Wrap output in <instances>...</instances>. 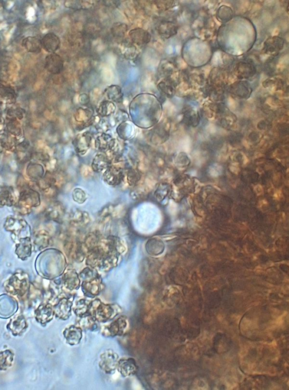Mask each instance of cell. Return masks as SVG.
<instances>
[{
	"mask_svg": "<svg viewBox=\"0 0 289 390\" xmlns=\"http://www.w3.org/2000/svg\"><path fill=\"white\" fill-rule=\"evenodd\" d=\"M121 311V308L115 305L94 303L89 307L88 314L91 315L98 322H105L113 319Z\"/></svg>",
	"mask_w": 289,
	"mask_h": 390,
	"instance_id": "obj_1",
	"label": "cell"
},
{
	"mask_svg": "<svg viewBox=\"0 0 289 390\" xmlns=\"http://www.w3.org/2000/svg\"><path fill=\"white\" fill-rule=\"evenodd\" d=\"M129 322L126 317H121L114 321L105 325L102 330V335L106 337L123 336L128 331Z\"/></svg>",
	"mask_w": 289,
	"mask_h": 390,
	"instance_id": "obj_2",
	"label": "cell"
},
{
	"mask_svg": "<svg viewBox=\"0 0 289 390\" xmlns=\"http://www.w3.org/2000/svg\"><path fill=\"white\" fill-rule=\"evenodd\" d=\"M99 366L107 374L113 373L117 368L119 356L113 351L108 350L101 354Z\"/></svg>",
	"mask_w": 289,
	"mask_h": 390,
	"instance_id": "obj_3",
	"label": "cell"
},
{
	"mask_svg": "<svg viewBox=\"0 0 289 390\" xmlns=\"http://www.w3.org/2000/svg\"><path fill=\"white\" fill-rule=\"evenodd\" d=\"M118 370L123 377H130L135 375L137 366L135 359L131 357L123 358L118 361Z\"/></svg>",
	"mask_w": 289,
	"mask_h": 390,
	"instance_id": "obj_4",
	"label": "cell"
},
{
	"mask_svg": "<svg viewBox=\"0 0 289 390\" xmlns=\"http://www.w3.org/2000/svg\"><path fill=\"white\" fill-rule=\"evenodd\" d=\"M45 69L52 74L61 73L63 69V61L61 56L55 53L48 55L45 59Z\"/></svg>",
	"mask_w": 289,
	"mask_h": 390,
	"instance_id": "obj_5",
	"label": "cell"
},
{
	"mask_svg": "<svg viewBox=\"0 0 289 390\" xmlns=\"http://www.w3.org/2000/svg\"><path fill=\"white\" fill-rule=\"evenodd\" d=\"M236 75L240 79H249L256 73V70L254 65L251 61H241L235 67Z\"/></svg>",
	"mask_w": 289,
	"mask_h": 390,
	"instance_id": "obj_6",
	"label": "cell"
},
{
	"mask_svg": "<svg viewBox=\"0 0 289 390\" xmlns=\"http://www.w3.org/2000/svg\"><path fill=\"white\" fill-rule=\"evenodd\" d=\"M27 324L26 319L23 315H19L10 320L9 323L7 325L10 332L14 336H21L26 331L27 328Z\"/></svg>",
	"mask_w": 289,
	"mask_h": 390,
	"instance_id": "obj_7",
	"label": "cell"
},
{
	"mask_svg": "<svg viewBox=\"0 0 289 390\" xmlns=\"http://www.w3.org/2000/svg\"><path fill=\"white\" fill-rule=\"evenodd\" d=\"M63 336L70 345H78L82 338V329L76 326L71 325L65 329Z\"/></svg>",
	"mask_w": 289,
	"mask_h": 390,
	"instance_id": "obj_8",
	"label": "cell"
},
{
	"mask_svg": "<svg viewBox=\"0 0 289 390\" xmlns=\"http://www.w3.org/2000/svg\"><path fill=\"white\" fill-rule=\"evenodd\" d=\"M129 36L130 40L137 45H146L151 40V35L143 28H137L130 31Z\"/></svg>",
	"mask_w": 289,
	"mask_h": 390,
	"instance_id": "obj_9",
	"label": "cell"
},
{
	"mask_svg": "<svg viewBox=\"0 0 289 390\" xmlns=\"http://www.w3.org/2000/svg\"><path fill=\"white\" fill-rule=\"evenodd\" d=\"M283 38L278 36L269 37L264 44V51L267 54H274L279 52L284 47Z\"/></svg>",
	"mask_w": 289,
	"mask_h": 390,
	"instance_id": "obj_10",
	"label": "cell"
},
{
	"mask_svg": "<svg viewBox=\"0 0 289 390\" xmlns=\"http://www.w3.org/2000/svg\"><path fill=\"white\" fill-rule=\"evenodd\" d=\"M42 48L46 51L54 53L59 48L61 41L57 35L54 33H49L41 40Z\"/></svg>",
	"mask_w": 289,
	"mask_h": 390,
	"instance_id": "obj_11",
	"label": "cell"
},
{
	"mask_svg": "<svg viewBox=\"0 0 289 390\" xmlns=\"http://www.w3.org/2000/svg\"><path fill=\"white\" fill-rule=\"evenodd\" d=\"M18 306L12 299L0 300V318H8L16 313Z\"/></svg>",
	"mask_w": 289,
	"mask_h": 390,
	"instance_id": "obj_12",
	"label": "cell"
},
{
	"mask_svg": "<svg viewBox=\"0 0 289 390\" xmlns=\"http://www.w3.org/2000/svg\"><path fill=\"white\" fill-rule=\"evenodd\" d=\"M54 313L51 306L45 305L38 307L36 311V319L42 325L50 322L54 318Z\"/></svg>",
	"mask_w": 289,
	"mask_h": 390,
	"instance_id": "obj_13",
	"label": "cell"
},
{
	"mask_svg": "<svg viewBox=\"0 0 289 390\" xmlns=\"http://www.w3.org/2000/svg\"><path fill=\"white\" fill-rule=\"evenodd\" d=\"M158 30L162 37L168 38L174 36L177 34L178 27L172 22H163L160 24Z\"/></svg>",
	"mask_w": 289,
	"mask_h": 390,
	"instance_id": "obj_14",
	"label": "cell"
},
{
	"mask_svg": "<svg viewBox=\"0 0 289 390\" xmlns=\"http://www.w3.org/2000/svg\"><path fill=\"white\" fill-rule=\"evenodd\" d=\"M71 307L72 304L68 302L60 303L55 307L54 313L56 317L62 320H67L71 316Z\"/></svg>",
	"mask_w": 289,
	"mask_h": 390,
	"instance_id": "obj_15",
	"label": "cell"
},
{
	"mask_svg": "<svg viewBox=\"0 0 289 390\" xmlns=\"http://www.w3.org/2000/svg\"><path fill=\"white\" fill-rule=\"evenodd\" d=\"M22 45L28 51L32 53H40L42 48L41 40L35 37L26 38Z\"/></svg>",
	"mask_w": 289,
	"mask_h": 390,
	"instance_id": "obj_16",
	"label": "cell"
},
{
	"mask_svg": "<svg viewBox=\"0 0 289 390\" xmlns=\"http://www.w3.org/2000/svg\"><path fill=\"white\" fill-rule=\"evenodd\" d=\"M15 355L9 350L0 353V370L6 371L11 367L13 363Z\"/></svg>",
	"mask_w": 289,
	"mask_h": 390,
	"instance_id": "obj_17",
	"label": "cell"
},
{
	"mask_svg": "<svg viewBox=\"0 0 289 390\" xmlns=\"http://www.w3.org/2000/svg\"><path fill=\"white\" fill-rule=\"evenodd\" d=\"M96 321V319L91 315L87 314L82 317L80 324L84 329L90 330V331H94L98 326Z\"/></svg>",
	"mask_w": 289,
	"mask_h": 390,
	"instance_id": "obj_18",
	"label": "cell"
},
{
	"mask_svg": "<svg viewBox=\"0 0 289 390\" xmlns=\"http://www.w3.org/2000/svg\"><path fill=\"white\" fill-rule=\"evenodd\" d=\"M128 27L126 24L122 23H115L111 28V33L116 38H122L125 36Z\"/></svg>",
	"mask_w": 289,
	"mask_h": 390,
	"instance_id": "obj_19",
	"label": "cell"
},
{
	"mask_svg": "<svg viewBox=\"0 0 289 390\" xmlns=\"http://www.w3.org/2000/svg\"><path fill=\"white\" fill-rule=\"evenodd\" d=\"M159 87L161 89V90L165 92V93H171L172 92V88L165 83V82H161L159 85Z\"/></svg>",
	"mask_w": 289,
	"mask_h": 390,
	"instance_id": "obj_20",
	"label": "cell"
}]
</instances>
